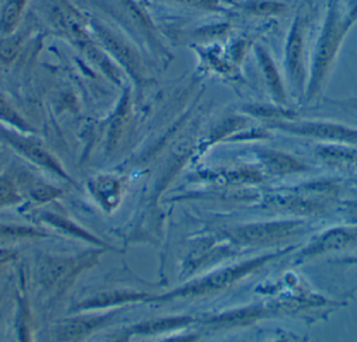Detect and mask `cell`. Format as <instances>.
Wrapping results in <instances>:
<instances>
[{"instance_id": "cell-1", "label": "cell", "mask_w": 357, "mask_h": 342, "mask_svg": "<svg viewBox=\"0 0 357 342\" xmlns=\"http://www.w3.org/2000/svg\"><path fill=\"white\" fill-rule=\"evenodd\" d=\"M348 31L349 29L344 23L342 16L341 0H328L326 19L314 54L310 84V96H316L322 89L340 46Z\"/></svg>"}, {"instance_id": "cell-2", "label": "cell", "mask_w": 357, "mask_h": 342, "mask_svg": "<svg viewBox=\"0 0 357 342\" xmlns=\"http://www.w3.org/2000/svg\"><path fill=\"white\" fill-rule=\"evenodd\" d=\"M91 261L90 257L48 258L40 269L41 284L48 290L64 288Z\"/></svg>"}, {"instance_id": "cell-3", "label": "cell", "mask_w": 357, "mask_h": 342, "mask_svg": "<svg viewBox=\"0 0 357 342\" xmlns=\"http://www.w3.org/2000/svg\"><path fill=\"white\" fill-rule=\"evenodd\" d=\"M1 136L15 151L31 161V163H36L40 167L46 168L62 177L66 178V175L58 163L52 158L50 153L46 152L45 149L38 140L23 137L19 134L6 131V130H2Z\"/></svg>"}, {"instance_id": "cell-4", "label": "cell", "mask_w": 357, "mask_h": 342, "mask_svg": "<svg viewBox=\"0 0 357 342\" xmlns=\"http://www.w3.org/2000/svg\"><path fill=\"white\" fill-rule=\"evenodd\" d=\"M260 263H261V261L252 262V263H248L245 265L218 272V274L209 276L206 280L201 281L197 284L191 285L187 288L173 293L171 297H178H178H187V295H207V293L213 292V291L218 290V289L225 288V287L229 286L235 281L238 280L243 274L257 267Z\"/></svg>"}, {"instance_id": "cell-5", "label": "cell", "mask_w": 357, "mask_h": 342, "mask_svg": "<svg viewBox=\"0 0 357 342\" xmlns=\"http://www.w3.org/2000/svg\"><path fill=\"white\" fill-rule=\"evenodd\" d=\"M301 228L302 224L299 222L257 224L241 228L237 232V237L245 242L261 244L289 238Z\"/></svg>"}, {"instance_id": "cell-6", "label": "cell", "mask_w": 357, "mask_h": 342, "mask_svg": "<svg viewBox=\"0 0 357 342\" xmlns=\"http://www.w3.org/2000/svg\"><path fill=\"white\" fill-rule=\"evenodd\" d=\"M306 22L303 18L296 19L289 34L287 47V66L291 77L297 85L304 81V41Z\"/></svg>"}, {"instance_id": "cell-7", "label": "cell", "mask_w": 357, "mask_h": 342, "mask_svg": "<svg viewBox=\"0 0 357 342\" xmlns=\"http://www.w3.org/2000/svg\"><path fill=\"white\" fill-rule=\"evenodd\" d=\"M294 131L312 137L322 140H339V142H356L357 131L343 126L328 123H307L294 128Z\"/></svg>"}, {"instance_id": "cell-8", "label": "cell", "mask_w": 357, "mask_h": 342, "mask_svg": "<svg viewBox=\"0 0 357 342\" xmlns=\"http://www.w3.org/2000/svg\"><path fill=\"white\" fill-rule=\"evenodd\" d=\"M357 241V230H335L319 239L305 255H316L346 248Z\"/></svg>"}, {"instance_id": "cell-9", "label": "cell", "mask_w": 357, "mask_h": 342, "mask_svg": "<svg viewBox=\"0 0 357 342\" xmlns=\"http://www.w3.org/2000/svg\"><path fill=\"white\" fill-rule=\"evenodd\" d=\"M102 322V318H79L63 322L58 330L56 337L59 341H79L82 337L89 334L92 330L98 328Z\"/></svg>"}, {"instance_id": "cell-10", "label": "cell", "mask_w": 357, "mask_h": 342, "mask_svg": "<svg viewBox=\"0 0 357 342\" xmlns=\"http://www.w3.org/2000/svg\"><path fill=\"white\" fill-rule=\"evenodd\" d=\"M27 195L36 202L45 203L58 198L62 192L54 186H48L31 176H22Z\"/></svg>"}, {"instance_id": "cell-11", "label": "cell", "mask_w": 357, "mask_h": 342, "mask_svg": "<svg viewBox=\"0 0 357 342\" xmlns=\"http://www.w3.org/2000/svg\"><path fill=\"white\" fill-rule=\"evenodd\" d=\"M318 154L325 163L335 167L351 165L357 161V151L344 147H323Z\"/></svg>"}, {"instance_id": "cell-12", "label": "cell", "mask_w": 357, "mask_h": 342, "mask_svg": "<svg viewBox=\"0 0 357 342\" xmlns=\"http://www.w3.org/2000/svg\"><path fill=\"white\" fill-rule=\"evenodd\" d=\"M264 163L271 172L280 175L297 173L304 170V165L299 161L280 153H268L264 156Z\"/></svg>"}, {"instance_id": "cell-13", "label": "cell", "mask_w": 357, "mask_h": 342, "mask_svg": "<svg viewBox=\"0 0 357 342\" xmlns=\"http://www.w3.org/2000/svg\"><path fill=\"white\" fill-rule=\"evenodd\" d=\"M278 209L297 214H312L318 209V205L310 201L302 200L296 197H278L272 201Z\"/></svg>"}, {"instance_id": "cell-14", "label": "cell", "mask_w": 357, "mask_h": 342, "mask_svg": "<svg viewBox=\"0 0 357 342\" xmlns=\"http://www.w3.org/2000/svg\"><path fill=\"white\" fill-rule=\"evenodd\" d=\"M142 295H136V293L129 292H114V293H102L98 295L96 299L87 302L86 304L79 306L81 308L98 307V306H107L110 304L123 303L126 301H134L142 297Z\"/></svg>"}, {"instance_id": "cell-15", "label": "cell", "mask_w": 357, "mask_h": 342, "mask_svg": "<svg viewBox=\"0 0 357 342\" xmlns=\"http://www.w3.org/2000/svg\"><path fill=\"white\" fill-rule=\"evenodd\" d=\"M25 0H10L6 4V10L2 15V29L6 33L10 31L14 27L15 23L18 20L20 16L21 10H22L23 4Z\"/></svg>"}, {"instance_id": "cell-16", "label": "cell", "mask_w": 357, "mask_h": 342, "mask_svg": "<svg viewBox=\"0 0 357 342\" xmlns=\"http://www.w3.org/2000/svg\"><path fill=\"white\" fill-rule=\"evenodd\" d=\"M21 197L17 192L14 182L6 176L0 177V207L20 202Z\"/></svg>"}, {"instance_id": "cell-17", "label": "cell", "mask_w": 357, "mask_h": 342, "mask_svg": "<svg viewBox=\"0 0 357 342\" xmlns=\"http://www.w3.org/2000/svg\"><path fill=\"white\" fill-rule=\"evenodd\" d=\"M43 237V234L35 228L27 226L0 225V238H31Z\"/></svg>"}, {"instance_id": "cell-18", "label": "cell", "mask_w": 357, "mask_h": 342, "mask_svg": "<svg viewBox=\"0 0 357 342\" xmlns=\"http://www.w3.org/2000/svg\"><path fill=\"white\" fill-rule=\"evenodd\" d=\"M0 119L10 123V125L16 126L19 129L24 130V131H31V128L27 125L24 119H21L16 111L3 100L0 98Z\"/></svg>"}, {"instance_id": "cell-19", "label": "cell", "mask_w": 357, "mask_h": 342, "mask_svg": "<svg viewBox=\"0 0 357 342\" xmlns=\"http://www.w3.org/2000/svg\"><path fill=\"white\" fill-rule=\"evenodd\" d=\"M43 219L47 221L48 223L52 224V225L56 226V228H62V230H67V232H71V234L75 235V236L83 237V238L88 239V240H92L88 235H86L83 230L77 228V226L71 224L70 222L66 221L63 218L58 217V216L50 215V214H45Z\"/></svg>"}, {"instance_id": "cell-20", "label": "cell", "mask_w": 357, "mask_h": 342, "mask_svg": "<svg viewBox=\"0 0 357 342\" xmlns=\"http://www.w3.org/2000/svg\"><path fill=\"white\" fill-rule=\"evenodd\" d=\"M342 16L348 29L357 22V0H342Z\"/></svg>"}, {"instance_id": "cell-21", "label": "cell", "mask_w": 357, "mask_h": 342, "mask_svg": "<svg viewBox=\"0 0 357 342\" xmlns=\"http://www.w3.org/2000/svg\"><path fill=\"white\" fill-rule=\"evenodd\" d=\"M98 195L102 197V200L106 203H110V199L114 202V196L117 194V186L114 181L111 180H102L96 186Z\"/></svg>"}, {"instance_id": "cell-22", "label": "cell", "mask_w": 357, "mask_h": 342, "mask_svg": "<svg viewBox=\"0 0 357 342\" xmlns=\"http://www.w3.org/2000/svg\"><path fill=\"white\" fill-rule=\"evenodd\" d=\"M186 322L184 320H163V322H151V324L146 325V326L140 327L138 331L140 332H155V331H160L162 329L172 328V327L177 326V325L183 324Z\"/></svg>"}, {"instance_id": "cell-23", "label": "cell", "mask_w": 357, "mask_h": 342, "mask_svg": "<svg viewBox=\"0 0 357 342\" xmlns=\"http://www.w3.org/2000/svg\"><path fill=\"white\" fill-rule=\"evenodd\" d=\"M264 66H266V73L268 77V81H270L271 85H272V87L274 88L277 94H282L278 75H277L276 70H275L274 67H273L272 62H271L268 58L264 59Z\"/></svg>"}, {"instance_id": "cell-24", "label": "cell", "mask_w": 357, "mask_h": 342, "mask_svg": "<svg viewBox=\"0 0 357 342\" xmlns=\"http://www.w3.org/2000/svg\"><path fill=\"white\" fill-rule=\"evenodd\" d=\"M16 251H8V249H0V268L13 261L16 258Z\"/></svg>"}]
</instances>
